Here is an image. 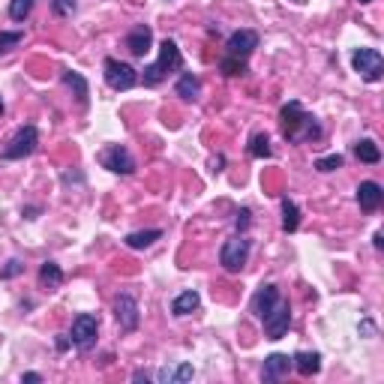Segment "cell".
<instances>
[{
	"instance_id": "1",
	"label": "cell",
	"mask_w": 384,
	"mask_h": 384,
	"mask_svg": "<svg viewBox=\"0 0 384 384\" xmlns=\"http://www.w3.org/2000/svg\"><path fill=\"white\" fill-rule=\"evenodd\" d=\"M280 129L285 142H318L321 138L318 120L300 109V102H285L280 109Z\"/></svg>"
},
{
	"instance_id": "2",
	"label": "cell",
	"mask_w": 384,
	"mask_h": 384,
	"mask_svg": "<svg viewBox=\"0 0 384 384\" xmlns=\"http://www.w3.org/2000/svg\"><path fill=\"white\" fill-rule=\"evenodd\" d=\"M181 67H183V54H181V48H177V43L174 39H162L159 43V57L150 63V67H144V72H142L144 87L162 84L171 72H177Z\"/></svg>"
},
{
	"instance_id": "3",
	"label": "cell",
	"mask_w": 384,
	"mask_h": 384,
	"mask_svg": "<svg viewBox=\"0 0 384 384\" xmlns=\"http://www.w3.org/2000/svg\"><path fill=\"white\" fill-rule=\"evenodd\" d=\"M249 249H252V243L247 234H234V238H228L223 243V249H219V264H223L228 273H240L247 258H249Z\"/></svg>"
},
{
	"instance_id": "4",
	"label": "cell",
	"mask_w": 384,
	"mask_h": 384,
	"mask_svg": "<svg viewBox=\"0 0 384 384\" xmlns=\"http://www.w3.org/2000/svg\"><path fill=\"white\" fill-rule=\"evenodd\" d=\"M351 67H354V72L363 81L375 84V81H381V76H384V57L379 48H357V52L351 54Z\"/></svg>"
},
{
	"instance_id": "5",
	"label": "cell",
	"mask_w": 384,
	"mask_h": 384,
	"mask_svg": "<svg viewBox=\"0 0 384 384\" xmlns=\"http://www.w3.org/2000/svg\"><path fill=\"white\" fill-rule=\"evenodd\" d=\"M102 69H105V81H109L111 91H133L138 84V72L129 63L117 60V57H105Z\"/></svg>"
},
{
	"instance_id": "6",
	"label": "cell",
	"mask_w": 384,
	"mask_h": 384,
	"mask_svg": "<svg viewBox=\"0 0 384 384\" xmlns=\"http://www.w3.org/2000/svg\"><path fill=\"white\" fill-rule=\"evenodd\" d=\"M96 333H100V318L91 315V313H81L76 321H72V330H69V342L76 346L78 351H91L96 346Z\"/></svg>"
},
{
	"instance_id": "7",
	"label": "cell",
	"mask_w": 384,
	"mask_h": 384,
	"mask_svg": "<svg viewBox=\"0 0 384 384\" xmlns=\"http://www.w3.org/2000/svg\"><path fill=\"white\" fill-rule=\"evenodd\" d=\"M36 144H39L36 126H21L19 133H15V135L10 138V144L3 147L0 159H24V157H30V153L36 150Z\"/></svg>"
},
{
	"instance_id": "8",
	"label": "cell",
	"mask_w": 384,
	"mask_h": 384,
	"mask_svg": "<svg viewBox=\"0 0 384 384\" xmlns=\"http://www.w3.org/2000/svg\"><path fill=\"white\" fill-rule=\"evenodd\" d=\"M100 166L114 171V174H133V171H135V159H133V153H129L124 144H109L100 153Z\"/></svg>"
},
{
	"instance_id": "9",
	"label": "cell",
	"mask_w": 384,
	"mask_h": 384,
	"mask_svg": "<svg viewBox=\"0 0 384 384\" xmlns=\"http://www.w3.org/2000/svg\"><path fill=\"white\" fill-rule=\"evenodd\" d=\"M264 333H267V339H282L285 333H289V324H291V306H289V300H276V306L267 313L264 318Z\"/></svg>"
},
{
	"instance_id": "10",
	"label": "cell",
	"mask_w": 384,
	"mask_h": 384,
	"mask_svg": "<svg viewBox=\"0 0 384 384\" xmlns=\"http://www.w3.org/2000/svg\"><path fill=\"white\" fill-rule=\"evenodd\" d=\"M114 315H117V324L124 333H133V330H138V324H142V309H138V300L133 294H120V297L114 300Z\"/></svg>"
},
{
	"instance_id": "11",
	"label": "cell",
	"mask_w": 384,
	"mask_h": 384,
	"mask_svg": "<svg viewBox=\"0 0 384 384\" xmlns=\"http://www.w3.org/2000/svg\"><path fill=\"white\" fill-rule=\"evenodd\" d=\"M256 48H258V34L256 30H234V34L228 36V43H225V54L247 60Z\"/></svg>"
},
{
	"instance_id": "12",
	"label": "cell",
	"mask_w": 384,
	"mask_h": 384,
	"mask_svg": "<svg viewBox=\"0 0 384 384\" xmlns=\"http://www.w3.org/2000/svg\"><path fill=\"white\" fill-rule=\"evenodd\" d=\"M150 45H153L150 24H135V27L126 34V48H129L133 57H144L147 52H150Z\"/></svg>"
},
{
	"instance_id": "13",
	"label": "cell",
	"mask_w": 384,
	"mask_h": 384,
	"mask_svg": "<svg viewBox=\"0 0 384 384\" xmlns=\"http://www.w3.org/2000/svg\"><path fill=\"white\" fill-rule=\"evenodd\" d=\"M384 201V190L375 181H363L357 186V204H361L363 214H375Z\"/></svg>"
},
{
	"instance_id": "14",
	"label": "cell",
	"mask_w": 384,
	"mask_h": 384,
	"mask_svg": "<svg viewBox=\"0 0 384 384\" xmlns=\"http://www.w3.org/2000/svg\"><path fill=\"white\" fill-rule=\"evenodd\" d=\"M276 300H280V289H276V285H261V289L252 294V304H249L252 315H256V318H264V315L276 306Z\"/></svg>"
},
{
	"instance_id": "15",
	"label": "cell",
	"mask_w": 384,
	"mask_h": 384,
	"mask_svg": "<svg viewBox=\"0 0 384 384\" xmlns=\"http://www.w3.org/2000/svg\"><path fill=\"white\" fill-rule=\"evenodd\" d=\"M289 372H291V357L289 354L273 351V354L264 357V370H261V379H264V381H280Z\"/></svg>"
},
{
	"instance_id": "16",
	"label": "cell",
	"mask_w": 384,
	"mask_h": 384,
	"mask_svg": "<svg viewBox=\"0 0 384 384\" xmlns=\"http://www.w3.org/2000/svg\"><path fill=\"white\" fill-rule=\"evenodd\" d=\"M60 78H63V84H67L69 91L76 93V100H78L81 109H87V102H91V87H87L84 76H78V72H72V69H63Z\"/></svg>"
},
{
	"instance_id": "17",
	"label": "cell",
	"mask_w": 384,
	"mask_h": 384,
	"mask_svg": "<svg viewBox=\"0 0 384 384\" xmlns=\"http://www.w3.org/2000/svg\"><path fill=\"white\" fill-rule=\"evenodd\" d=\"M291 370H297L304 379H309V375H315L321 370V354L318 351H297L291 357Z\"/></svg>"
},
{
	"instance_id": "18",
	"label": "cell",
	"mask_w": 384,
	"mask_h": 384,
	"mask_svg": "<svg viewBox=\"0 0 384 384\" xmlns=\"http://www.w3.org/2000/svg\"><path fill=\"white\" fill-rule=\"evenodd\" d=\"M60 285H63V271H60V264H54V261H45V264L39 267V289L57 291Z\"/></svg>"
},
{
	"instance_id": "19",
	"label": "cell",
	"mask_w": 384,
	"mask_h": 384,
	"mask_svg": "<svg viewBox=\"0 0 384 384\" xmlns=\"http://www.w3.org/2000/svg\"><path fill=\"white\" fill-rule=\"evenodd\" d=\"M199 304H201L199 291H183V294H177V297L171 300V315L183 318V315L195 313V309H199Z\"/></svg>"
},
{
	"instance_id": "20",
	"label": "cell",
	"mask_w": 384,
	"mask_h": 384,
	"mask_svg": "<svg viewBox=\"0 0 384 384\" xmlns=\"http://www.w3.org/2000/svg\"><path fill=\"white\" fill-rule=\"evenodd\" d=\"M177 96L181 100H186V102H192V100H199V93H201V81H199V76H192V72H183L181 78H177Z\"/></svg>"
},
{
	"instance_id": "21",
	"label": "cell",
	"mask_w": 384,
	"mask_h": 384,
	"mask_svg": "<svg viewBox=\"0 0 384 384\" xmlns=\"http://www.w3.org/2000/svg\"><path fill=\"white\" fill-rule=\"evenodd\" d=\"M126 247L129 249H147V247H153L157 240H162V231L159 228H147V231H133V234H126Z\"/></svg>"
},
{
	"instance_id": "22",
	"label": "cell",
	"mask_w": 384,
	"mask_h": 384,
	"mask_svg": "<svg viewBox=\"0 0 384 384\" xmlns=\"http://www.w3.org/2000/svg\"><path fill=\"white\" fill-rule=\"evenodd\" d=\"M354 157L361 162H366V166H379V162H381V150H379V144H375L372 138H363V142L354 144Z\"/></svg>"
},
{
	"instance_id": "23",
	"label": "cell",
	"mask_w": 384,
	"mask_h": 384,
	"mask_svg": "<svg viewBox=\"0 0 384 384\" xmlns=\"http://www.w3.org/2000/svg\"><path fill=\"white\" fill-rule=\"evenodd\" d=\"M192 375H195L192 372V363H177V366H171V370H168V366H166V370H159L157 379L166 381V384H174V381H190Z\"/></svg>"
},
{
	"instance_id": "24",
	"label": "cell",
	"mask_w": 384,
	"mask_h": 384,
	"mask_svg": "<svg viewBox=\"0 0 384 384\" xmlns=\"http://www.w3.org/2000/svg\"><path fill=\"white\" fill-rule=\"evenodd\" d=\"M297 225H300V210H297V204H294L291 199H282V231H297Z\"/></svg>"
},
{
	"instance_id": "25",
	"label": "cell",
	"mask_w": 384,
	"mask_h": 384,
	"mask_svg": "<svg viewBox=\"0 0 384 384\" xmlns=\"http://www.w3.org/2000/svg\"><path fill=\"white\" fill-rule=\"evenodd\" d=\"M249 153L256 159H267V157H271V138H267V133H256L249 138Z\"/></svg>"
},
{
	"instance_id": "26",
	"label": "cell",
	"mask_w": 384,
	"mask_h": 384,
	"mask_svg": "<svg viewBox=\"0 0 384 384\" xmlns=\"http://www.w3.org/2000/svg\"><path fill=\"white\" fill-rule=\"evenodd\" d=\"M219 72H223V76H228V78H234V76H243V72H247V60H240V57H223V60H219Z\"/></svg>"
},
{
	"instance_id": "27",
	"label": "cell",
	"mask_w": 384,
	"mask_h": 384,
	"mask_svg": "<svg viewBox=\"0 0 384 384\" xmlns=\"http://www.w3.org/2000/svg\"><path fill=\"white\" fill-rule=\"evenodd\" d=\"M36 0H12L10 3V19L12 21H24L30 15V10H34Z\"/></svg>"
},
{
	"instance_id": "28",
	"label": "cell",
	"mask_w": 384,
	"mask_h": 384,
	"mask_svg": "<svg viewBox=\"0 0 384 384\" xmlns=\"http://www.w3.org/2000/svg\"><path fill=\"white\" fill-rule=\"evenodd\" d=\"M21 39H24L21 30H3V34H0V54L12 52V48L21 43Z\"/></svg>"
},
{
	"instance_id": "29",
	"label": "cell",
	"mask_w": 384,
	"mask_h": 384,
	"mask_svg": "<svg viewBox=\"0 0 384 384\" xmlns=\"http://www.w3.org/2000/svg\"><path fill=\"white\" fill-rule=\"evenodd\" d=\"M315 168L318 171H337V168H342V157H339V153L321 157V159H315Z\"/></svg>"
},
{
	"instance_id": "30",
	"label": "cell",
	"mask_w": 384,
	"mask_h": 384,
	"mask_svg": "<svg viewBox=\"0 0 384 384\" xmlns=\"http://www.w3.org/2000/svg\"><path fill=\"white\" fill-rule=\"evenodd\" d=\"M19 273H24V264L19 258H10L3 267H0V280H12V276H19Z\"/></svg>"
},
{
	"instance_id": "31",
	"label": "cell",
	"mask_w": 384,
	"mask_h": 384,
	"mask_svg": "<svg viewBox=\"0 0 384 384\" xmlns=\"http://www.w3.org/2000/svg\"><path fill=\"white\" fill-rule=\"evenodd\" d=\"M52 12L60 15V19H67V15L76 12V0H52Z\"/></svg>"
},
{
	"instance_id": "32",
	"label": "cell",
	"mask_w": 384,
	"mask_h": 384,
	"mask_svg": "<svg viewBox=\"0 0 384 384\" xmlns=\"http://www.w3.org/2000/svg\"><path fill=\"white\" fill-rule=\"evenodd\" d=\"M249 223H252V214H249V207L238 210V219H234V225H238V231H240V234L249 228Z\"/></svg>"
},
{
	"instance_id": "33",
	"label": "cell",
	"mask_w": 384,
	"mask_h": 384,
	"mask_svg": "<svg viewBox=\"0 0 384 384\" xmlns=\"http://www.w3.org/2000/svg\"><path fill=\"white\" fill-rule=\"evenodd\" d=\"M21 381H43V375H39V372H24Z\"/></svg>"
},
{
	"instance_id": "34",
	"label": "cell",
	"mask_w": 384,
	"mask_h": 384,
	"mask_svg": "<svg viewBox=\"0 0 384 384\" xmlns=\"http://www.w3.org/2000/svg\"><path fill=\"white\" fill-rule=\"evenodd\" d=\"M57 348L67 351V348H69V339H67V337H60V339H57Z\"/></svg>"
},
{
	"instance_id": "35",
	"label": "cell",
	"mask_w": 384,
	"mask_h": 384,
	"mask_svg": "<svg viewBox=\"0 0 384 384\" xmlns=\"http://www.w3.org/2000/svg\"><path fill=\"white\" fill-rule=\"evenodd\" d=\"M372 243H375V249H381V247H384V240H381V231L372 238Z\"/></svg>"
},
{
	"instance_id": "36",
	"label": "cell",
	"mask_w": 384,
	"mask_h": 384,
	"mask_svg": "<svg viewBox=\"0 0 384 384\" xmlns=\"http://www.w3.org/2000/svg\"><path fill=\"white\" fill-rule=\"evenodd\" d=\"M3 114H6V105H3V100H0V117H3Z\"/></svg>"
},
{
	"instance_id": "37",
	"label": "cell",
	"mask_w": 384,
	"mask_h": 384,
	"mask_svg": "<svg viewBox=\"0 0 384 384\" xmlns=\"http://www.w3.org/2000/svg\"><path fill=\"white\" fill-rule=\"evenodd\" d=\"M361 3H372V0H361Z\"/></svg>"
},
{
	"instance_id": "38",
	"label": "cell",
	"mask_w": 384,
	"mask_h": 384,
	"mask_svg": "<svg viewBox=\"0 0 384 384\" xmlns=\"http://www.w3.org/2000/svg\"><path fill=\"white\" fill-rule=\"evenodd\" d=\"M297 3H304V0H297Z\"/></svg>"
}]
</instances>
